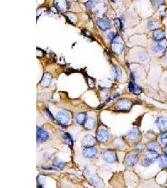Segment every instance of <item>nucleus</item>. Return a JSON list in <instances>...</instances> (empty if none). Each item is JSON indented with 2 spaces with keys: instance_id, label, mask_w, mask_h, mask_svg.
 Here are the masks:
<instances>
[{
  "instance_id": "1",
  "label": "nucleus",
  "mask_w": 167,
  "mask_h": 188,
  "mask_svg": "<svg viewBox=\"0 0 167 188\" xmlns=\"http://www.w3.org/2000/svg\"><path fill=\"white\" fill-rule=\"evenodd\" d=\"M159 158V156L155 152L149 151L146 153L142 160V164L144 166H148L151 164L155 163Z\"/></svg>"
},
{
  "instance_id": "2",
  "label": "nucleus",
  "mask_w": 167,
  "mask_h": 188,
  "mask_svg": "<svg viewBox=\"0 0 167 188\" xmlns=\"http://www.w3.org/2000/svg\"><path fill=\"white\" fill-rule=\"evenodd\" d=\"M57 120L63 126H66L71 120V114L66 111H60L57 114Z\"/></svg>"
},
{
  "instance_id": "3",
  "label": "nucleus",
  "mask_w": 167,
  "mask_h": 188,
  "mask_svg": "<svg viewBox=\"0 0 167 188\" xmlns=\"http://www.w3.org/2000/svg\"><path fill=\"white\" fill-rule=\"evenodd\" d=\"M103 158L104 161L108 163H113L117 159L116 154L113 151H106L103 153Z\"/></svg>"
},
{
  "instance_id": "4",
  "label": "nucleus",
  "mask_w": 167,
  "mask_h": 188,
  "mask_svg": "<svg viewBox=\"0 0 167 188\" xmlns=\"http://www.w3.org/2000/svg\"><path fill=\"white\" fill-rule=\"evenodd\" d=\"M156 123L158 129L161 132L167 130V119L163 116H160L157 118Z\"/></svg>"
},
{
  "instance_id": "5",
  "label": "nucleus",
  "mask_w": 167,
  "mask_h": 188,
  "mask_svg": "<svg viewBox=\"0 0 167 188\" xmlns=\"http://www.w3.org/2000/svg\"><path fill=\"white\" fill-rule=\"evenodd\" d=\"M109 137V133L107 130L105 129H100L96 133V138L101 142H106Z\"/></svg>"
},
{
  "instance_id": "6",
  "label": "nucleus",
  "mask_w": 167,
  "mask_h": 188,
  "mask_svg": "<svg viewBox=\"0 0 167 188\" xmlns=\"http://www.w3.org/2000/svg\"><path fill=\"white\" fill-rule=\"evenodd\" d=\"M131 103L128 100H121L117 103V109L121 111H127L130 109Z\"/></svg>"
},
{
  "instance_id": "7",
  "label": "nucleus",
  "mask_w": 167,
  "mask_h": 188,
  "mask_svg": "<svg viewBox=\"0 0 167 188\" xmlns=\"http://www.w3.org/2000/svg\"><path fill=\"white\" fill-rule=\"evenodd\" d=\"M54 4L56 8L61 11H65L68 8L67 0H54Z\"/></svg>"
},
{
  "instance_id": "8",
  "label": "nucleus",
  "mask_w": 167,
  "mask_h": 188,
  "mask_svg": "<svg viewBox=\"0 0 167 188\" xmlns=\"http://www.w3.org/2000/svg\"><path fill=\"white\" fill-rule=\"evenodd\" d=\"M48 137H49V134L46 130L41 129L38 127H37V141L38 142L46 141Z\"/></svg>"
},
{
  "instance_id": "9",
  "label": "nucleus",
  "mask_w": 167,
  "mask_h": 188,
  "mask_svg": "<svg viewBox=\"0 0 167 188\" xmlns=\"http://www.w3.org/2000/svg\"><path fill=\"white\" fill-rule=\"evenodd\" d=\"M83 156L87 158H93L98 154V150H97L96 148L93 147V146H92V147H88L83 151Z\"/></svg>"
},
{
  "instance_id": "10",
  "label": "nucleus",
  "mask_w": 167,
  "mask_h": 188,
  "mask_svg": "<svg viewBox=\"0 0 167 188\" xmlns=\"http://www.w3.org/2000/svg\"><path fill=\"white\" fill-rule=\"evenodd\" d=\"M97 25L98 26L100 29H101L103 31H106L110 28L111 27V23L108 20L105 19H98L96 21Z\"/></svg>"
},
{
  "instance_id": "11",
  "label": "nucleus",
  "mask_w": 167,
  "mask_h": 188,
  "mask_svg": "<svg viewBox=\"0 0 167 188\" xmlns=\"http://www.w3.org/2000/svg\"><path fill=\"white\" fill-rule=\"evenodd\" d=\"M95 144V139L92 136H86L82 140V144L85 147H92Z\"/></svg>"
},
{
  "instance_id": "12",
  "label": "nucleus",
  "mask_w": 167,
  "mask_h": 188,
  "mask_svg": "<svg viewBox=\"0 0 167 188\" xmlns=\"http://www.w3.org/2000/svg\"><path fill=\"white\" fill-rule=\"evenodd\" d=\"M111 49H112L113 52L117 54V55H120L122 53L123 51V45L120 43L118 41H113V43L111 45Z\"/></svg>"
},
{
  "instance_id": "13",
  "label": "nucleus",
  "mask_w": 167,
  "mask_h": 188,
  "mask_svg": "<svg viewBox=\"0 0 167 188\" xmlns=\"http://www.w3.org/2000/svg\"><path fill=\"white\" fill-rule=\"evenodd\" d=\"M153 38L157 41L163 40L165 38V31L160 29H156L153 33Z\"/></svg>"
},
{
  "instance_id": "14",
  "label": "nucleus",
  "mask_w": 167,
  "mask_h": 188,
  "mask_svg": "<svg viewBox=\"0 0 167 188\" xmlns=\"http://www.w3.org/2000/svg\"><path fill=\"white\" fill-rule=\"evenodd\" d=\"M139 136H140V131L136 129H133L127 134V137L128 140L133 141L136 140Z\"/></svg>"
},
{
  "instance_id": "15",
  "label": "nucleus",
  "mask_w": 167,
  "mask_h": 188,
  "mask_svg": "<svg viewBox=\"0 0 167 188\" xmlns=\"http://www.w3.org/2000/svg\"><path fill=\"white\" fill-rule=\"evenodd\" d=\"M51 79H52V76H51V74H50L49 73H48V72L45 73L43 76L42 80H41V85L44 87L49 86L50 84V83H51Z\"/></svg>"
},
{
  "instance_id": "16",
  "label": "nucleus",
  "mask_w": 167,
  "mask_h": 188,
  "mask_svg": "<svg viewBox=\"0 0 167 188\" xmlns=\"http://www.w3.org/2000/svg\"><path fill=\"white\" fill-rule=\"evenodd\" d=\"M138 161L137 157L134 154H130L125 159V162L126 164L129 166H134Z\"/></svg>"
},
{
  "instance_id": "17",
  "label": "nucleus",
  "mask_w": 167,
  "mask_h": 188,
  "mask_svg": "<svg viewBox=\"0 0 167 188\" xmlns=\"http://www.w3.org/2000/svg\"><path fill=\"white\" fill-rule=\"evenodd\" d=\"M128 87L130 91L133 92L135 95H140L142 93V89L140 87H138L137 85L134 84L133 82L130 83Z\"/></svg>"
},
{
  "instance_id": "18",
  "label": "nucleus",
  "mask_w": 167,
  "mask_h": 188,
  "mask_svg": "<svg viewBox=\"0 0 167 188\" xmlns=\"http://www.w3.org/2000/svg\"><path fill=\"white\" fill-rule=\"evenodd\" d=\"M95 125V121L93 117H88L84 123V126L87 129H92Z\"/></svg>"
},
{
  "instance_id": "19",
  "label": "nucleus",
  "mask_w": 167,
  "mask_h": 188,
  "mask_svg": "<svg viewBox=\"0 0 167 188\" xmlns=\"http://www.w3.org/2000/svg\"><path fill=\"white\" fill-rule=\"evenodd\" d=\"M153 51L155 53H159L163 52L165 49V46L164 45V44L161 43H158L156 45H155L152 48Z\"/></svg>"
},
{
  "instance_id": "20",
  "label": "nucleus",
  "mask_w": 167,
  "mask_h": 188,
  "mask_svg": "<svg viewBox=\"0 0 167 188\" xmlns=\"http://www.w3.org/2000/svg\"><path fill=\"white\" fill-rule=\"evenodd\" d=\"M148 150L149 151L157 152L160 150V145L157 142H151L148 145Z\"/></svg>"
},
{
  "instance_id": "21",
  "label": "nucleus",
  "mask_w": 167,
  "mask_h": 188,
  "mask_svg": "<svg viewBox=\"0 0 167 188\" xmlns=\"http://www.w3.org/2000/svg\"><path fill=\"white\" fill-rule=\"evenodd\" d=\"M86 119V114L85 113H79L76 116V121L78 124H83L85 123V121Z\"/></svg>"
},
{
  "instance_id": "22",
  "label": "nucleus",
  "mask_w": 167,
  "mask_h": 188,
  "mask_svg": "<svg viewBox=\"0 0 167 188\" xmlns=\"http://www.w3.org/2000/svg\"><path fill=\"white\" fill-rule=\"evenodd\" d=\"M159 162H160V166L162 168H165L167 167V156L162 155L159 157Z\"/></svg>"
},
{
  "instance_id": "23",
  "label": "nucleus",
  "mask_w": 167,
  "mask_h": 188,
  "mask_svg": "<svg viewBox=\"0 0 167 188\" xmlns=\"http://www.w3.org/2000/svg\"><path fill=\"white\" fill-rule=\"evenodd\" d=\"M112 72H113V75L114 76V77L116 79L119 77L120 76H121V74H122V71H121L120 68L117 67V66H115L113 67Z\"/></svg>"
},
{
  "instance_id": "24",
  "label": "nucleus",
  "mask_w": 167,
  "mask_h": 188,
  "mask_svg": "<svg viewBox=\"0 0 167 188\" xmlns=\"http://www.w3.org/2000/svg\"><path fill=\"white\" fill-rule=\"evenodd\" d=\"M148 28L151 30H155L157 28V23L155 20H150L147 23Z\"/></svg>"
},
{
  "instance_id": "25",
  "label": "nucleus",
  "mask_w": 167,
  "mask_h": 188,
  "mask_svg": "<svg viewBox=\"0 0 167 188\" xmlns=\"http://www.w3.org/2000/svg\"><path fill=\"white\" fill-rule=\"evenodd\" d=\"M151 3L155 8H160L165 3V0H151Z\"/></svg>"
},
{
  "instance_id": "26",
  "label": "nucleus",
  "mask_w": 167,
  "mask_h": 188,
  "mask_svg": "<svg viewBox=\"0 0 167 188\" xmlns=\"http://www.w3.org/2000/svg\"><path fill=\"white\" fill-rule=\"evenodd\" d=\"M63 137L65 139V141L69 145H73V139L71 137V135L68 133H65L63 134Z\"/></svg>"
},
{
  "instance_id": "27",
  "label": "nucleus",
  "mask_w": 167,
  "mask_h": 188,
  "mask_svg": "<svg viewBox=\"0 0 167 188\" xmlns=\"http://www.w3.org/2000/svg\"><path fill=\"white\" fill-rule=\"evenodd\" d=\"M53 164L57 166V167H62L63 166L64 164V163H63L61 161H60V160L58 158H55L54 159V161H53Z\"/></svg>"
},
{
  "instance_id": "28",
  "label": "nucleus",
  "mask_w": 167,
  "mask_h": 188,
  "mask_svg": "<svg viewBox=\"0 0 167 188\" xmlns=\"http://www.w3.org/2000/svg\"><path fill=\"white\" fill-rule=\"evenodd\" d=\"M160 142L162 144L167 145V133H165L160 137Z\"/></svg>"
},
{
  "instance_id": "29",
  "label": "nucleus",
  "mask_w": 167,
  "mask_h": 188,
  "mask_svg": "<svg viewBox=\"0 0 167 188\" xmlns=\"http://www.w3.org/2000/svg\"><path fill=\"white\" fill-rule=\"evenodd\" d=\"M115 25H116L117 27L119 28H120V30L122 29V28H123V23H122V20H121V19H118V18L115 19Z\"/></svg>"
},
{
  "instance_id": "30",
  "label": "nucleus",
  "mask_w": 167,
  "mask_h": 188,
  "mask_svg": "<svg viewBox=\"0 0 167 188\" xmlns=\"http://www.w3.org/2000/svg\"><path fill=\"white\" fill-rule=\"evenodd\" d=\"M107 36L110 40H113L116 37V33L113 31H110L107 33Z\"/></svg>"
},
{
  "instance_id": "31",
  "label": "nucleus",
  "mask_w": 167,
  "mask_h": 188,
  "mask_svg": "<svg viewBox=\"0 0 167 188\" xmlns=\"http://www.w3.org/2000/svg\"><path fill=\"white\" fill-rule=\"evenodd\" d=\"M104 10H105V6L100 5V6L97 7V8L96 9V13L98 14H101L103 12H104Z\"/></svg>"
},
{
  "instance_id": "32",
  "label": "nucleus",
  "mask_w": 167,
  "mask_h": 188,
  "mask_svg": "<svg viewBox=\"0 0 167 188\" xmlns=\"http://www.w3.org/2000/svg\"><path fill=\"white\" fill-rule=\"evenodd\" d=\"M95 4V0H89V1H88V3H86V6L89 9H91L94 6Z\"/></svg>"
},
{
  "instance_id": "33",
  "label": "nucleus",
  "mask_w": 167,
  "mask_h": 188,
  "mask_svg": "<svg viewBox=\"0 0 167 188\" xmlns=\"http://www.w3.org/2000/svg\"><path fill=\"white\" fill-rule=\"evenodd\" d=\"M115 145L116 146V147H120V146H122L121 145H123V144L122 140H118V141H116V142H115Z\"/></svg>"
},
{
  "instance_id": "34",
  "label": "nucleus",
  "mask_w": 167,
  "mask_h": 188,
  "mask_svg": "<svg viewBox=\"0 0 167 188\" xmlns=\"http://www.w3.org/2000/svg\"><path fill=\"white\" fill-rule=\"evenodd\" d=\"M45 112H46V114L48 115V117H49L50 118H51V119H53V117L52 114H51V112H50L49 110H48V109H46V110H45Z\"/></svg>"
},
{
  "instance_id": "35",
  "label": "nucleus",
  "mask_w": 167,
  "mask_h": 188,
  "mask_svg": "<svg viewBox=\"0 0 167 188\" xmlns=\"http://www.w3.org/2000/svg\"><path fill=\"white\" fill-rule=\"evenodd\" d=\"M143 149V148H142V146L141 145H137L136 147V148H135V149L136 150H137L138 151H140V150H142Z\"/></svg>"
},
{
  "instance_id": "36",
  "label": "nucleus",
  "mask_w": 167,
  "mask_h": 188,
  "mask_svg": "<svg viewBox=\"0 0 167 188\" xmlns=\"http://www.w3.org/2000/svg\"><path fill=\"white\" fill-rule=\"evenodd\" d=\"M164 152L165 153V154L167 156V146L164 149Z\"/></svg>"
},
{
  "instance_id": "37",
  "label": "nucleus",
  "mask_w": 167,
  "mask_h": 188,
  "mask_svg": "<svg viewBox=\"0 0 167 188\" xmlns=\"http://www.w3.org/2000/svg\"><path fill=\"white\" fill-rule=\"evenodd\" d=\"M111 1H112L113 3H116V0H111Z\"/></svg>"
}]
</instances>
